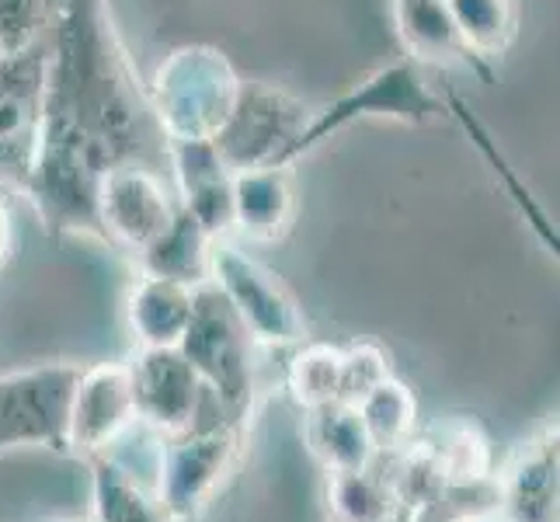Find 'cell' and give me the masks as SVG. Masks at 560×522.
Masks as SVG:
<instances>
[{"mask_svg": "<svg viewBox=\"0 0 560 522\" xmlns=\"http://www.w3.org/2000/svg\"><path fill=\"white\" fill-rule=\"evenodd\" d=\"M446 8L477 67L494 77L491 63H498L512 49L518 25H523L518 0H446Z\"/></svg>", "mask_w": 560, "mask_h": 522, "instance_id": "ac0fdd59", "label": "cell"}, {"mask_svg": "<svg viewBox=\"0 0 560 522\" xmlns=\"http://www.w3.org/2000/svg\"><path fill=\"white\" fill-rule=\"evenodd\" d=\"M171 182L178 202L196 217L209 237L234 234V171L209 140H171Z\"/></svg>", "mask_w": 560, "mask_h": 522, "instance_id": "4fadbf2b", "label": "cell"}, {"mask_svg": "<svg viewBox=\"0 0 560 522\" xmlns=\"http://www.w3.org/2000/svg\"><path fill=\"white\" fill-rule=\"evenodd\" d=\"M341 366H345V345H327V341L303 345L289 359V391H293V397L306 411L341 401Z\"/></svg>", "mask_w": 560, "mask_h": 522, "instance_id": "7402d4cb", "label": "cell"}, {"mask_svg": "<svg viewBox=\"0 0 560 522\" xmlns=\"http://www.w3.org/2000/svg\"><path fill=\"white\" fill-rule=\"evenodd\" d=\"M143 164L171 178V140L150 108L108 0H56L49 22L43 143L25 199L49 237H94L98 185L108 171Z\"/></svg>", "mask_w": 560, "mask_h": 522, "instance_id": "6da1fadb", "label": "cell"}, {"mask_svg": "<svg viewBox=\"0 0 560 522\" xmlns=\"http://www.w3.org/2000/svg\"><path fill=\"white\" fill-rule=\"evenodd\" d=\"M209 279L234 303V311L258 345H293L306 338V317L296 297L282 286L272 268L226 244V237L212 244Z\"/></svg>", "mask_w": 560, "mask_h": 522, "instance_id": "ba28073f", "label": "cell"}, {"mask_svg": "<svg viewBox=\"0 0 560 522\" xmlns=\"http://www.w3.org/2000/svg\"><path fill=\"white\" fill-rule=\"evenodd\" d=\"M126 366L137 418L153 425L161 436H182L196 429L209 418L206 411L220 415V404L212 401L178 348H140L137 359Z\"/></svg>", "mask_w": 560, "mask_h": 522, "instance_id": "30bf717a", "label": "cell"}, {"mask_svg": "<svg viewBox=\"0 0 560 522\" xmlns=\"http://www.w3.org/2000/svg\"><path fill=\"white\" fill-rule=\"evenodd\" d=\"M450 119L446 91H435L432 73L418 67L408 56L373 70L352 84L335 102L311 112V123L300 132L293 147V164L327 143L335 132L355 123H397V126H432Z\"/></svg>", "mask_w": 560, "mask_h": 522, "instance_id": "7a4b0ae2", "label": "cell"}, {"mask_svg": "<svg viewBox=\"0 0 560 522\" xmlns=\"http://www.w3.org/2000/svg\"><path fill=\"white\" fill-rule=\"evenodd\" d=\"M191 293L196 289L171 282L161 276H147L132 282L126 300V321L140 348H178L188 317H191Z\"/></svg>", "mask_w": 560, "mask_h": 522, "instance_id": "2e32d148", "label": "cell"}, {"mask_svg": "<svg viewBox=\"0 0 560 522\" xmlns=\"http://www.w3.org/2000/svg\"><path fill=\"white\" fill-rule=\"evenodd\" d=\"M212 244H217V237H209V230L178 202L171 223L137 255L140 272L196 289L209 282Z\"/></svg>", "mask_w": 560, "mask_h": 522, "instance_id": "e0dca14e", "label": "cell"}, {"mask_svg": "<svg viewBox=\"0 0 560 522\" xmlns=\"http://www.w3.org/2000/svg\"><path fill=\"white\" fill-rule=\"evenodd\" d=\"M311 112L293 91L265 81H241L234 108L212 137L220 161L241 174L255 167H293V147L311 123Z\"/></svg>", "mask_w": 560, "mask_h": 522, "instance_id": "5b68a950", "label": "cell"}, {"mask_svg": "<svg viewBox=\"0 0 560 522\" xmlns=\"http://www.w3.org/2000/svg\"><path fill=\"white\" fill-rule=\"evenodd\" d=\"M355 411L362 415L376 450L408 446V439L415 432L418 404L400 380H394V376L380 380L373 391L355 404Z\"/></svg>", "mask_w": 560, "mask_h": 522, "instance_id": "44dd1931", "label": "cell"}, {"mask_svg": "<svg viewBox=\"0 0 560 522\" xmlns=\"http://www.w3.org/2000/svg\"><path fill=\"white\" fill-rule=\"evenodd\" d=\"M237 88L241 77L226 53L182 46L153 70L147 98L167 140H212L234 108Z\"/></svg>", "mask_w": 560, "mask_h": 522, "instance_id": "3957f363", "label": "cell"}, {"mask_svg": "<svg viewBox=\"0 0 560 522\" xmlns=\"http://www.w3.org/2000/svg\"><path fill=\"white\" fill-rule=\"evenodd\" d=\"M178 209V192L167 174L143 164L108 171L98 185V220L105 244L115 251H140L161 234Z\"/></svg>", "mask_w": 560, "mask_h": 522, "instance_id": "8fae6325", "label": "cell"}, {"mask_svg": "<svg viewBox=\"0 0 560 522\" xmlns=\"http://www.w3.org/2000/svg\"><path fill=\"white\" fill-rule=\"evenodd\" d=\"M390 14H394V28L404 46V56L415 60L418 67L424 70L467 67L480 81H491L467 53V46H463L446 0H390Z\"/></svg>", "mask_w": 560, "mask_h": 522, "instance_id": "5bb4252c", "label": "cell"}, {"mask_svg": "<svg viewBox=\"0 0 560 522\" xmlns=\"http://www.w3.org/2000/svg\"><path fill=\"white\" fill-rule=\"evenodd\" d=\"M94 522H175L158 498H150L119 460L94 453Z\"/></svg>", "mask_w": 560, "mask_h": 522, "instance_id": "ffe728a7", "label": "cell"}, {"mask_svg": "<svg viewBox=\"0 0 560 522\" xmlns=\"http://www.w3.org/2000/svg\"><path fill=\"white\" fill-rule=\"evenodd\" d=\"M14 244V223H11V196H0V265L8 262Z\"/></svg>", "mask_w": 560, "mask_h": 522, "instance_id": "4316f807", "label": "cell"}, {"mask_svg": "<svg viewBox=\"0 0 560 522\" xmlns=\"http://www.w3.org/2000/svg\"><path fill=\"white\" fill-rule=\"evenodd\" d=\"M390 376V362L370 341L345 345V366H341V404H359L373 391L380 380Z\"/></svg>", "mask_w": 560, "mask_h": 522, "instance_id": "484cf974", "label": "cell"}, {"mask_svg": "<svg viewBox=\"0 0 560 522\" xmlns=\"http://www.w3.org/2000/svg\"><path fill=\"white\" fill-rule=\"evenodd\" d=\"M77 376V362H43L0 376V453H70V401Z\"/></svg>", "mask_w": 560, "mask_h": 522, "instance_id": "8992f818", "label": "cell"}, {"mask_svg": "<svg viewBox=\"0 0 560 522\" xmlns=\"http://www.w3.org/2000/svg\"><path fill=\"white\" fill-rule=\"evenodd\" d=\"M129 421H137L129 366L126 362L81 366V376H77L73 401H70V453L77 456L105 453L108 442Z\"/></svg>", "mask_w": 560, "mask_h": 522, "instance_id": "7c38bea8", "label": "cell"}, {"mask_svg": "<svg viewBox=\"0 0 560 522\" xmlns=\"http://www.w3.org/2000/svg\"><path fill=\"white\" fill-rule=\"evenodd\" d=\"M49 35L0 56V196H25L43 143Z\"/></svg>", "mask_w": 560, "mask_h": 522, "instance_id": "52a82bcc", "label": "cell"}, {"mask_svg": "<svg viewBox=\"0 0 560 522\" xmlns=\"http://www.w3.org/2000/svg\"><path fill=\"white\" fill-rule=\"evenodd\" d=\"M255 348L247 324L223 297L217 282H202L191 293V317L178 341V352L188 359L202 386L226 415L244 418L255 397Z\"/></svg>", "mask_w": 560, "mask_h": 522, "instance_id": "277c9868", "label": "cell"}, {"mask_svg": "<svg viewBox=\"0 0 560 522\" xmlns=\"http://www.w3.org/2000/svg\"><path fill=\"white\" fill-rule=\"evenodd\" d=\"M293 167H255L234 174V234L244 241H282L293 227Z\"/></svg>", "mask_w": 560, "mask_h": 522, "instance_id": "9a60e30c", "label": "cell"}, {"mask_svg": "<svg viewBox=\"0 0 560 522\" xmlns=\"http://www.w3.org/2000/svg\"><path fill=\"white\" fill-rule=\"evenodd\" d=\"M56 0H0V56L22 53L49 35Z\"/></svg>", "mask_w": 560, "mask_h": 522, "instance_id": "cb8c5ba5", "label": "cell"}, {"mask_svg": "<svg viewBox=\"0 0 560 522\" xmlns=\"http://www.w3.org/2000/svg\"><path fill=\"white\" fill-rule=\"evenodd\" d=\"M241 442V418L209 415L196 429L167 436L161 453V491L158 501L171 519H191L223 480Z\"/></svg>", "mask_w": 560, "mask_h": 522, "instance_id": "9c48e42d", "label": "cell"}, {"mask_svg": "<svg viewBox=\"0 0 560 522\" xmlns=\"http://www.w3.org/2000/svg\"><path fill=\"white\" fill-rule=\"evenodd\" d=\"M331 498L338 522H386L390 519V488L365 471L331 474Z\"/></svg>", "mask_w": 560, "mask_h": 522, "instance_id": "603a6c76", "label": "cell"}, {"mask_svg": "<svg viewBox=\"0 0 560 522\" xmlns=\"http://www.w3.org/2000/svg\"><path fill=\"white\" fill-rule=\"evenodd\" d=\"M557 450H544L539 456L526 460L523 477L515 480V488L509 495V506L523 515V522H539L550 506H553V495H557Z\"/></svg>", "mask_w": 560, "mask_h": 522, "instance_id": "d4e9b609", "label": "cell"}, {"mask_svg": "<svg viewBox=\"0 0 560 522\" xmlns=\"http://www.w3.org/2000/svg\"><path fill=\"white\" fill-rule=\"evenodd\" d=\"M311 446L324 460V467L331 474H349V471H365L376 456L373 436L365 429L362 415L355 411V404H320L311 408Z\"/></svg>", "mask_w": 560, "mask_h": 522, "instance_id": "d6986e66", "label": "cell"}]
</instances>
